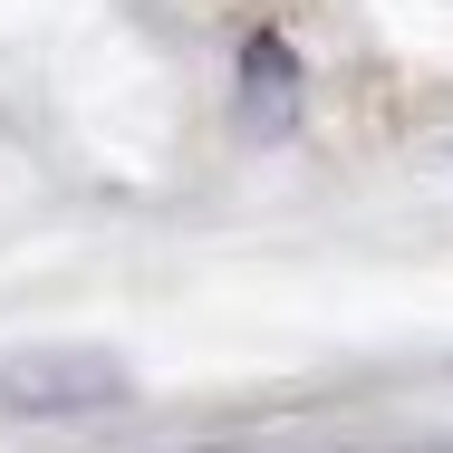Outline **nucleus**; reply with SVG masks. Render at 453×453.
I'll return each instance as SVG.
<instances>
[{"label": "nucleus", "instance_id": "nucleus-1", "mask_svg": "<svg viewBox=\"0 0 453 453\" xmlns=\"http://www.w3.org/2000/svg\"><path fill=\"white\" fill-rule=\"evenodd\" d=\"M0 395L29 405V415H78V405H116L126 376L106 357H78V348H49V357H10L0 366Z\"/></svg>", "mask_w": 453, "mask_h": 453}, {"label": "nucleus", "instance_id": "nucleus-2", "mask_svg": "<svg viewBox=\"0 0 453 453\" xmlns=\"http://www.w3.org/2000/svg\"><path fill=\"white\" fill-rule=\"evenodd\" d=\"M251 126H261V135L289 126V58H280V49H251Z\"/></svg>", "mask_w": 453, "mask_h": 453}]
</instances>
